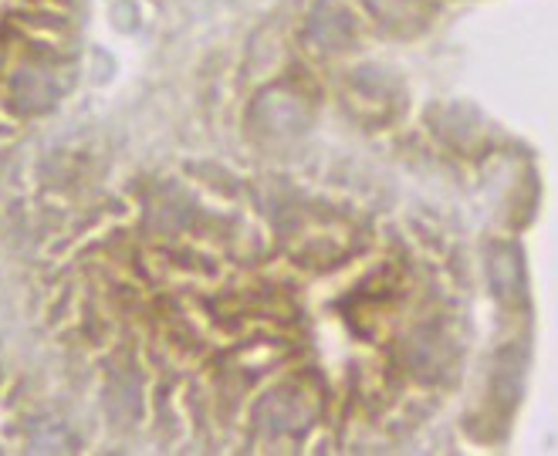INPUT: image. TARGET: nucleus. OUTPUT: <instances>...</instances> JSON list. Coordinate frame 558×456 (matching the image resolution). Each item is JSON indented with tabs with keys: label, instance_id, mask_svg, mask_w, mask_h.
I'll use <instances>...</instances> for the list:
<instances>
[{
	"label": "nucleus",
	"instance_id": "2",
	"mask_svg": "<svg viewBox=\"0 0 558 456\" xmlns=\"http://www.w3.org/2000/svg\"><path fill=\"white\" fill-rule=\"evenodd\" d=\"M490 281H495L498 295L505 298V305H521L524 301V260L518 254V247L511 244H498L490 250Z\"/></svg>",
	"mask_w": 558,
	"mask_h": 456
},
{
	"label": "nucleus",
	"instance_id": "3",
	"mask_svg": "<svg viewBox=\"0 0 558 456\" xmlns=\"http://www.w3.org/2000/svg\"><path fill=\"white\" fill-rule=\"evenodd\" d=\"M366 8L376 14V21L389 30H400V35H410V30L423 27L434 14V0H366Z\"/></svg>",
	"mask_w": 558,
	"mask_h": 456
},
{
	"label": "nucleus",
	"instance_id": "1",
	"mask_svg": "<svg viewBox=\"0 0 558 456\" xmlns=\"http://www.w3.org/2000/svg\"><path fill=\"white\" fill-rule=\"evenodd\" d=\"M61 95V85L54 82L51 72L45 69H21L14 78H11V102L17 112L24 115H38V112H48Z\"/></svg>",
	"mask_w": 558,
	"mask_h": 456
}]
</instances>
